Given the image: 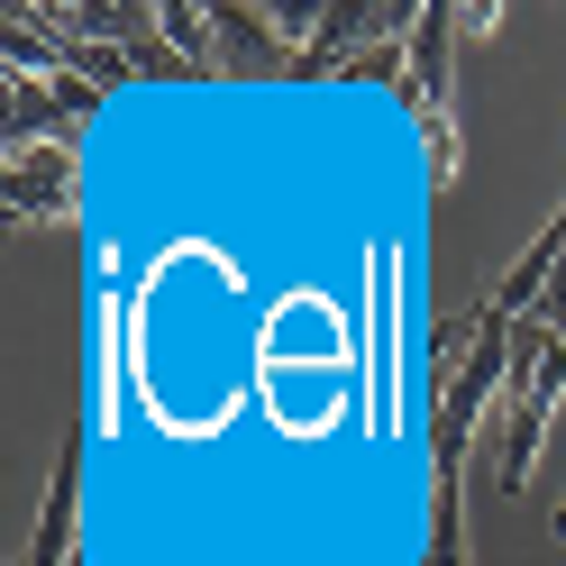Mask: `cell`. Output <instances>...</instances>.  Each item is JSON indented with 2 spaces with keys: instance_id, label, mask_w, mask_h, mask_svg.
Listing matches in <instances>:
<instances>
[{
  "instance_id": "cell-1",
  "label": "cell",
  "mask_w": 566,
  "mask_h": 566,
  "mask_svg": "<svg viewBox=\"0 0 566 566\" xmlns=\"http://www.w3.org/2000/svg\"><path fill=\"white\" fill-rule=\"evenodd\" d=\"M557 394H566V338L539 329V321H512V375H503V402H493V484L530 493V467H539V439L557 420Z\"/></svg>"
},
{
  "instance_id": "cell-2",
  "label": "cell",
  "mask_w": 566,
  "mask_h": 566,
  "mask_svg": "<svg viewBox=\"0 0 566 566\" xmlns=\"http://www.w3.org/2000/svg\"><path fill=\"white\" fill-rule=\"evenodd\" d=\"M503 375H512V321L475 311V347H467V375L439 384V430H430V484H467V439L484 430V411L503 402Z\"/></svg>"
},
{
  "instance_id": "cell-3",
  "label": "cell",
  "mask_w": 566,
  "mask_h": 566,
  "mask_svg": "<svg viewBox=\"0 0 566 566\" xmlns=\"http://www.w3.org/2000/svg\"><path fill=\"white\" fill-rule=\"evenodd\" d=\"M448 55H457V10L448 0H420L411 19V83H402V111L430 147V184H457V119H448Z\"/></svg>"
},
{
  "instance_id": "cell-4",
  "label": "cell",
  "mask_w": 566,
  "mask_h": 566,
  "mask_svg": "<svg viewBox=\"0 0 566 566\" xmlns=\"http://www.w3.org/2000/svg\"><path fill=\"white\" fill-rule=\"evenodd\" d=\"M92 111H101V92L74 74H10V147H55Z\"/></svg>"
},
{
  "instance_id": "cell-5",
  "label": "cell",
  "mask_w": 566,
  "mask_h": 566,
  "mask_svg": "<svg viewBox=\"0 0 566 566\" xmlns=\"http://www.w3.org/2000/svg\"><path fill=\"white\" fill-rule=\"evenodd\" d=\"M210 55H220V74L293 83V46H283L274 10H238V0H220V10H210Z\"/></svg>"
},
{
  "instance_id": "cell-6",
  "label": "cell",
  "mask_w": 566,
  "mask_h": 566,
  "mask_svg": "<svg viewBox=\"0 0 566 566\" xmlns=\"http://www.w3.org/2000/svg\"><path fill=\"white\" fill-rule=\"evenodd\" d=\"M74 521H83V430L64 439L55 475H46V503H38V530H28V557L19 566H74Z\"/></svg>"
},
{
  "instance_id": "cell-7",
  "label": "cell",
  "mask_w": 566,
  "mask_h": 566,
  "mask_svg": "<svg viewBox=\"0 0 566 566\" xmlns=\"http://www.w3.org/2000/svg\"><path fill=\"white\" fill-rule=\"evenodd\" d=\"M10 220L28 229L74 220V156L64 147H10Z\"/></svg>"
},
{
  "instance_id": "cell-8",
  "label": "cell",
  "mask_w": 566,
  "mask_h": 566,
  "mask_svg": "<svg viewBox=\"0 0 566 566\" xmlns=\"http://www.w3.org/2000/svg\"><path fill=\"white\" fill-rule=\"evenodd\" d=\"M165 46L192 64V83L220 74V55H210V10H192V0H165Z\"/></svg>"
},
{
  "instance_id": "cell-9",
  "label": "cell",
  "mask_w": 566,
  "mask_h": 566,
  "mask_svg": "<svg viewBox=\"0 0 566 566\" xmlns=\"http://www.w3.org/2000/svg\"><path fill=\"white\" fill-rule=\"evenodd\" d=\"M338 83H411V28H394V38H375V46H357V55H347V74Z\"/></svg>"
},
{
  "instance_id": "cell-10",
  "label": "cell",
  "mask_w": 566,
  "mask_h": 566,
  "mask_svg": "<svg viewBox=\"0 0 566 566\" xmlns=\"http://www.w3.org/2000/svg\"><path fill=\"white\" fill-rule=\"evenodd\" d=\"M548 539H566V503H557V512H548Z\"/></svg>"
},
{
  "instance_id": "cell-11",
  "label": "cell",
  "mask_w": 566,
  "mask_h": 566,
  "mask_svg": "<svg viewBox=\"0 0 566 566\" xmlns=\"http://www.w3.org/2000/svg\"><path fill=\"white\" fill-rule=\"evenodd\" d=\"M557 338H566V329H557Z\"/></svg>"
},
{
  "instance_id": "cell-12",
  "label": "cell",
  "mask_w": 566,
  "mask_h": 566,
  "mask_svg": "<svg viewBox=\"0 0 566 566\" xmlns=\"http://www.w3.org/2000/svg\"><path fill=\"white\" fill-rule=\"evenodd\" d=\"M74 566H83V557H74Z\"/></svg>"
}]
</instances>
